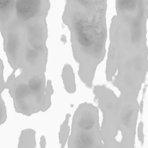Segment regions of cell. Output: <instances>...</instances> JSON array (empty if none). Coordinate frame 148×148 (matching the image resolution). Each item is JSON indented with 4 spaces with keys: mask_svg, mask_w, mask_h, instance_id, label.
Returning <instances> with one entry per match:
<instances>
[{
    "mask_svg": "<svg viewBox=\"0 0 148 148\" xmlns=\"http://www.w3.org/2000/svg\"><path fill=\"white\" fill-rule=\"evenodd\" d=\"M147 20L117 16L110 31L106 78L120 95L137 99L148 69Z\"/></svg>",
    "mask_w": 148,
    "mask_h": 148,
    "instance_id": "cell-1",
    "label": "cell"
},
{
    "mask_svg": "<svg viewBox=\"0 0 148 148\" xmlns=\"http://www.w3.org/2000/svg\"><path fill=\"white\" fill-rule=\"evenodd\" d=\"M3 48L8 62L14 71L44 75L48 50L45 24L35 20L5 23L1 25Z\"/></svg>",
    "mask_w": 148,
    "mask_h": 148,
    "instance_id": "cell-2",
    "label": "cell"
},
{
    "mask_svg": "<svg viewBox=\"0 0 148 148\" xmlns=\"http://www.w3.org/2000/svg\"><path fill=\"white\" fill-rule=\"evenodd\" d=\"M71 32L73 58L79 65L78 74L88 87L98 65L106 54V28L102 14L76 13L66 20Z\"/></svg>",
    "mask_w": 148,
    "mask_h": 148,
    "instance_id": "cell-3",
    "label": "cell"
},
{
    "mask_svg": "<svg viewBox=\"0 0 148 148\" xmlns=\"http://www.w3.org/2000/svg\"><path fill=\"white\" fill-rule=\"evenodd\" d=\"M93 93L102 113L101 131L104 147H133L139 108L137 99L118 97L101 85L94 87Z\"/></svg>",
    "mask_w": 148,
    "mask_h": 148,
    "instance_id": "cell-4",
    "label": "cell"
},
{
    "mask_svg": "<svg viewBox=\"0 0 148 148\" xmlns=\"http://www.w3.org/2000/svg\"><path fill=\"white\" fill-rule=\"evenodd\" d=\"M0 88L1 92L4 89L8 90L16 112L24 115L29 116L45 112L51 106L53 89L51 80L46 83L45 74L20 73L16 76L13 71Z\"/></svg>",
    "mask_w": 148,
    "mask_h": 148,
    "instance_id": "cell-5",
    "label": "cell"
},
{
    "mask_svg": "<svg viewBox=\"0 0 148 148\" xmlns=\"http://www.w3.org/2000/svg\"><path fill=\"white\" fill-rule=\"evenodd\" d=\"M68 146L70 148L105 147L101 137L98 109L94 105L84 102L76 109Z\"/></svg>",
    "mask_w": 148,
    "mask_h": 148,
    "instance_id": "cell-6",
    "label": "cell"
},
{
    "mask_svg": "<svg viewBox=\"0 0 148 148\" xmlns=\"http://www.w3.org/2000/svg\"><path fill=\"white\" fill-rule=\"evenodd\" d=\"M40 0H17L16 21L26 22L35 20L40 10Z\"/></svg>",
    "mask_w": 148,
    "mask_h": 148,
    "instance_id": "cell-7",
    "label": "cell"
},
{
    "mask_svg": "<svg viewBox=\"0 0 148 148\" xmlns=\"http://www.w3.org/2000/svg\"><path fill=\"white\" fill-rule=\"evenodd\" d=\"M64 88L68 93H73L76 90V84L73 71L70 64L64 65L61 75Z\"/></svg>",
    "mask_w": 148,
    "mask_h": 148,
    "instance_id": "cell-8",
    "label": "cell"
},
{
    "mask_svg": "<svg viewBox=\"0 0 148 148\" xmlns=\"http://www.w3.org/2000/svg\"><path fill=\"white\" fill-rule=\"evenodd\" d=\"M35 132L32 129L22 131L19 137L18 147H35Z\"/></svg>",
    "mask_w": 148,
    "mask_h": 148,
    "instance_id": "cell-9",
    "label": "cell"
},
{
    "mask_svg": "<svg viewBox=\"0 0 148 148\" xmlns=\"http://www.w3.org/2000/svg\"><path fill=\"white\" fill-rule=\"evenodd\" d=\"M69 117H70V114H67L64 122L60 127V130L59 132V142L61 145V147H63L64 145L66 143L69 136V134L70 130L68 125Z\"/></svg>",
    "mask_w": 148,
    "mask_h": 148,
    "instance_id": "cell-10",
    "label": "cell"
},
{
    "mask_svg": "<svg viewBox=\"0 0 148 148\" xmlns=\"http://www.w3.org/2000/svg\"><path fill=\"white\" fill-rule=\"evenodd\" d=\"M1 124H2L6 121V107L2 97L1 98Z\"/></svg>",
    "mask_w": 148,
    "mask_h": 148,
    "instance_id": "cell-11",
    "label": "cell"
}]
</instances>
